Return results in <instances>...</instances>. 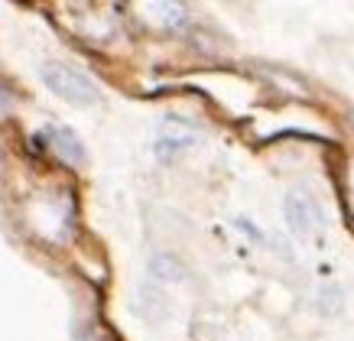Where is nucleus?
<instances>
[{"instance_id": "2", "label": "nucleus", "mask_w": 354, "mask_h": 341, "mask_svg": "<svg viewBox=\"0 0 354 341\" xmlns=\"http://www.w3.org/2000/svg\"><path fill=\"white\" fill-rule=\"evenodd\" d=\"M283 212H286V224H290V231L296 237H309L312 231L319 228V208H315V202H312L306 192L286 195Z\"/></svg>"}, {"instance_id": "1", "label": "nucleus", "mask_w": 354, "mask_h": 341, "mask_svg": "<svg viewBox=\"0 0 354 341\" xmlns=\"http://www.w3.org/2000/svg\"><path fill=\"white\" fill-rule=\"evenodd\" d=\"M43 85L53 91L55 98H62L75 107H91L101 101V88L88 78L85 72H78L65 62H46L43 65Z\"/></svg>"}, {"instance_id": "5", "label": "nucleus", "mask_w": 354, "mask_h": 341, "mask_svg": "<svg viewBox=\"0 0 354 341\" xmlns=\"http://www.w3.org/2000/svg\"><path fill=\"white\" fill-rule=\"evenodd\" d=\"M160 270L166 273L162 279H183L185 277V270L179 267L172 257H166V254H162V257H153V273H160Z\"/></svg>"}, {"instance_id": "3", "label": "nucleus", "mask_w": 354, "mask_h": 341, "mask_svg": "<svg viewBox=\"0 0 354 341\" xmlns=\"http://www.w3.org/2000/svg\"><path fill=\"white\" fill-rule=\"evenodd\" d=\"M46 140H49L55 156L65 160L68 166H82L85 163V147H82V140L68 127H46Z\"/></svg>"}, {"instance_id": "4", "label": "nucleus", "mask_w": 354, "mask_h": 341, "mask_svg": "<svg viewBox=\"0 0 354 341\" xmlns=\"http://www.w3.org/2000/svg\"><path fill=\"white\" fill-rule=\"evenodd\" d=\"M189 143H192V137H185V133L183 137H160V143H156V156H160V160H172V156L183 153Z\"/></svg>"}, {"instance_id": "6", "label": "nucleus", "mask_w": 354, "mask_h": 341, "mask_svg": "<svg viewBox=\"0 0 354 341\" xmlns=\"http://www.w3.org/2000/svg\"><path fill=\"white\" fill-rule=\"evenodd\" d=\"M10 107V95H7V88L0 85V111H7Z\"/></svg>"}]
</instances>
